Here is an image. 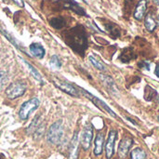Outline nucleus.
I'll return each instance as SVG.
<instances>
[{
  "mask_svg": "<svg viewBox=\"0 0 159 159\" xmlns=\"http://www.w3.org/2000/svg\"><path fill=\"white\" fill-rule=\"evenodd\" d=\"M78 132L75 131L73 135L69 145V159H77L78 157Z\"/></svg>",
  "mask_w": 159,
  "mask_h": 159,
  "instance_id": "obj_10",
  "label": "nucleus"
},
{
  "mask_svg": "<svg viewBox=\"0 0 159 159\" xmlns=\"http://www.w3.org/2000/svg\"><path fill=\"white\" fill-rule=\"evenodd\" d=\"M7 73L4 71H0V89L7 84Z\"/></svg>",
  "mask_w": 159,
  "mask_h": 159,
  "instance_id": "obj_26",
  "label": "nucleus"
},
{
  "mask_svg": "<svg viewBox=\"0 0 159 159\" xmlns=\"http://www.w3.org/2000/svg\"><path fill=\"white\" fill-rule=\"evenodd\" d=\"M156 95H157V91L154 89H152L150 86H147L145 89V92H144V98L147 101H151Z\"/></svg>",
  "mask_w": 159,
  "mask_h": 159,
  "instance_id": "obj_25",
  "label": "nucleus"
},
{
  "mask_svg": "<svg viewBox=\"0 0 159 159\" xmlns=\"http://www.w3.org/2000/svg\"><path fill=\"white\" fill-rule=\"evenodd\" d=\"M92 138H93V128L90 124H88L83 129V131L81 133V138H80V143H81L83 150L87 151L89 149L91 145Z\"/></svg>",
  "mask_w": 159,
  "mask_h": 159,
  "instance_id": "obj_5",
  "label": "nucleus"
},
{
  "mask_svg": "<svg viewBox=\"0 0 159 159\" xmlns=\"http://www.w3.org/2000/svg\"><path fill=\"white\" fill-rule=\"evenodd\" d=\"M61 1H62V5L64 8L72 9L73 11H75V13L79 15H86V12L84 11V9L81 7H79V5L74 0H61Z\"/></svg>",
  "mask_w": 159,
  "mask_h": 159,
  "instance_id": "obj_13",
  "label": "nucleus"
},
{
  "mask_svg": "<svg viewBox=\"0 0 159 159\" xmlns=\"http://www.w3.org/2000/svg\"><path fill=\"white\" fill-rule=\"evenodd\" d=\"M156 75L159 77V64L157 66V68H156Z\"/></svg>",
  "mask_w": 159,
  "mask_h": 159,
  "instance_id": "obj_28",
  "label": "nucleus"
},
{
  "mask_svg": "<svg viewBox=\"0 0 159 159\" xmlns=\"http://www.w3.org/2000/svg\"><path fill=\"white\" fill-rule=\"evenodd\" d=\"M29 49H30L32 55L37 59H43L45 56V53H46L45 48L40 44H37V43L31 44L29 47Z\"/></svg>",
  "mask_w": 159,
  "mask_h": 159,
  "instance_id": "obj_14",
  "label": "nucleus"
},
{
  "mask_svg": "<svg viewBox=\"0 0 159 159\" xmlns=\"http://www.w3.org/2000/svg\"><path fill=\"white\" fill-rule=\"evenodd\" d=\"M13 2H15L19 7H23L24 4H23V1L22 0H12Z\"/></svg>",
  "mask_w": 159,
  "mask_h": 159,
  "instance_id": "obj_27",
  "label": "nucleus"
},
{
  "mask_svg": "<svg viewBox=\"0 0 159 159\" xmlns=\"http://www.w3.org/2000/svg\"><path fill=\"white\" fill-rule=\"evenodd\" d=\"M24 63L26 64V66H27V68L29 69V71L31 72V74H32V75L37 80V81H39L41 84H43V80H42V77H41V75H40V74H39V72L32 65V64H30L29 62H27V61H24Z\"/></svg>",
  "mask_w": 159,
  "mask_h": 159,
  "instance_id": "obj_19",
  "label": "nucleus"
},
{
  "mask_svg": "<svg viewBox=\"0 0 159 159\" xmlns=\"http://www.w3.org/2000/svg\"><path fill=\"white\" fill-rule=\"evenodd\" d=\"M45 129H46V124H45L44 121H42V122L38 125V127L35 129L34 132L33 133V134H34V138L35 140L41 138V137L44 135V133H45Z\"/></svg>",
  "mask_w": 159,
  "mask_h": 159,
  "instance_id": "obj_20",
  "label": "nucleus"
},
{
  "mask_svg": "<svg viewBox=\"0 0 159 159\" xmlns=\"http://www.w3.org/2000/svg\"><path fill=\"white\" fill-rule=\"evenodd\" d=\"M103 144H104V135L102 132H99L95 138V142H94V155L96 157L101 156L103 150Z\"/></svg>",
  "mask_w": 159,
  "mask_h": 159,
  "instance_id": "obj_12",
  "label": "nucleus"
},
{
  "mask_svg": "<svg viewBox=\"0 0 159 159\" xmlns=\"http://www.w3.org/2000/svg\"><path fill=\"white\" fill-rule=\"evenodd\" d=\"M158 19H159V18H158Z\"/></svg>",
  "mask_w": 159,
  "mask_h": 159,
  "instance_id": "obj_30",
  "label": "nucleus"
},
{
  "mask_svg": "<svg viewBox=\"0 0 159 159\" xmlns=\"http://www.w3.org/2000/svg\"><path fill=\"white\" fill-rule=\"evenodd\" d=\"M50 25L56 29H61L65 25V20L62 18H53L50 20Z\"/></svg>",
  "mask_w": 159,
  "mask_h": 159,
  "instance_id": "obj_21",
  "label": "nucleus"
},
{
  "mask_svg": "<svg viewBox=\"0 0 159 159\" xmlns=\"http://www.w3.org/2000/svg\"><path fill=\"white\" fill-rule=\"evenodd\" d=\"M26 91V85L22 81L12 82L6 89V94L9 99H16L22 96Z\"/></svg>",
  "mask_w": 159,
  "mask_h": 159,
  "instance_id": "obj_4",
  "label": "nucleus"
},
{
  "mask_svg": "<svg viewBox=\"0 0 159 159\" xmlns=\"http://www.w3.org/2000/svg\"><path fill=\"white\" fill-rule=\"evenodd\" d=\"M102 80H103L104 84L106 85V87L109 89L110 91H114V92L116 91V85H115V83H114V81L112 80L111 77H109V76H102Z\"/></svg>",
  "mask_w": 159,
  "mask_h": 159,
  "instance_id": "obj_22",
  "label": "nucleus"
},
{
  "mask_svg": "<svg viewBox=\"0 0 159 159\" xmlns=\"http://www.w3.org/2000/svg\"><path fill=\"white\" fill-rule=\"evenodd\" d=\"M82 90V93L89 99V100H90L97 107H99L100 109H102V110H103V111H105L106 113H108L110 116H112L113 117H116V115L109 108V106L104 102H102V100H100V99H98L97 97H95V96H93L92 94H90L89 92H88V91H86L85 89H81Z\"/></svg>",
  "mask_w": 159,
  "mask_h": 159,
  "instance_id": "obj_6",
  "label": "nucleus"
},
{
  "mask_svg": "<svg viewBox=\"0 0 159 159\" xmlns=\"http://www.w3.org/2000/svg\"><path fill=\"white\" fill-rule=\"evenodd\" d=\"M153 1H154L157 5H159V0H153Z\"/></svg>",
  "mask_w": 159,
  "mask_h": 159,
  "instance_id": "obj_29",
  "label": "nucleus"
},
{
  "mask_svg": "<svg viewBox=\"0 0 159 159\" xmlns=\"http://www.w3.org/2000/svg\"><path fill=\"white\" fill-rule=\"evenodd\" d=\"M135 57H136V56L134 55V52H132V50H131L130 48H126V49L122 52V54H121V56H120V59H121L122 61L128 62V61H131L132 59H134Z\"/></svg>",
  "mask_w": 159,
  "mask_h": 159,
  "instance_id": "obj_18",
  "label": "nucleus"
},
{
  "mask_svg": "<svg viewBox=\"0 0 159 159\" xmlns=\"http://www.w3.org/2000/svg\"><path fill=\"white\" fill-rule=\"evenodd\" d=\"M117 138V132L116 130H111L108 134V139L105 143V155L106 158H112L115 153V143Z\"/></svg>",
  "mask_w": 159,
  "mask_h": 159,
  "instance_id": "obj_7",
  "label": "nucleus"
},
{
  "mask_svg": "<svg viewBox=\"0 0 159 159\" xmlns=\"http://www.w3.org/2000/svg\"><path fill=\"white\" fill-rule=\"evenodd\" d=\"M146 8H147V0H140L134 10V14H133L134 18L138 20H141L145 15Z\"/></svg>",
  "mask_w": 159,
  "mask_h": 159,
  "instance_id": "obj_11",
  "label": "nucleus"
},
{
  "mask_svg": "<svg viewBox=\"0 0 159 159\" xmlns=\"http://www.w3.org/2000/svg\"><path fill=\"white\" fill-rule=\"evenodd\" d=\"M39 104H40V102H39V100L36 97L32 98L29 101L25 102L20 106V111H19V116H20V118L21 120L28 119V117L30 116V115L39 107Z\"/></svg>",
  "mask_w": 159,
  "mask_h": 159,
  "instance_id": "obj_3",
  "label": "nucleus"
},
{
  "mask_svg": "<svg viewBox=\"0 0 159 159\" xmlns=\"http://www.w3.org/2000/svg\"><path fill=\"white\" fill-rule=\"evenodd\" d=\"M49 64H50L51 68H53V69H60L61 66V61H60V59H59V57L57 55H53L50 58Z\"/></svg>",
  "mask_w": 159,
  "mask_h": 159,
  "instance_id": "obj_23",
  "label": "nucleus"
},
{
  "mask_svg": "<svg viewBox=\"0 0 159 159\" xmlns=\"http://www.w3.org/2000/svg\"><path fill=\"white\" fill-rule=\"evenodd\" d=\"M89 61H90V62L93 64V66L95 67V68H97L98 70H100V71H105V66L100 61H98L97 59H95L93 56H89Z\"/></svg>",
  "mask_w": 159,
  "mask_h": 159,
  "instance_id": "obj_24",
  "label": "nucleus"
},
{
  "mask_svg": "<svg viewBox=\"0 0 159 159\" xmlns=\"http://www.w3.org/2000/svg\"><path fill=\"white\" fill-rule=\"evenodd\" d=\"M62 136H63L62 123L61 120H58L49 127L47 133V141L48 143L56 145L61 143Z\"/></svg>",
  "mask_w": 159,
  "mask_h": 159,
  "instance_id": "obj_2",
  "label": "nucleus"
},
{
  "mask_svg": "<svg viewBox=\"0 0 159 159\" xmlns=\"http://www.w3.org/2000/svg\"><path fill=\"white\" fill-rule=\"evenodd\" d=\"M53 83H54V85L58 89H60L63 92H65V93H67V94H69L71 96H75V97H78L79 96L78 90L74 86H72V85H70L68 83H65L63 81H61V80H59L57 78L53 79Z\"/></svg>",
  "mask_w": 159,
  "mask_h": 159,
  "instance_id": "obj_8",
  "label": "nucleus"
},
{
  "mask_svg": "<svg viewBox=\"0 0 159 159\" xmlns=\"http://www.w3.org/2000/svg\"><path fill=\"white\" fill-rule=\"evenodd\" d=\"M41 122H42L41 116H36L33 119V121L31 122V124L29 125V127L27 128V129H26V133H27L28 135L33 134V133L34 132L35 129L38 127V125H39Z\"/></svg>",
  "mask_w": 159,
  "mask_h": 159,
  "instance_id": "obj_16",
  "label": "nucleus"
},
{
  "mask_svg": "<svg viewBox=\"0 0 159 159\" xmlns=\"http://www.w3.org/2000/svg\"><path fill=\"white\" fill-rule=\"evenodd\" d=\"M131 159H145L146 158V153L142 148H135L130 153Z\"/></svg>",
  "mask_w": 159,
  "mask_h": 159,
  "instance_id": "obj_17",
  "label": "nucleus"
},
{
  "mask_svg": "<svg viewBox=\"0 0 159 159\" xmlns=\"http://www.w3.org/2000/svg\"><path fill=\"white\" fill-rule=\"evenodd\" d=\"M63 36L65 43L74 51L84 56L88 48V36L86 30L82 25H76L75 27L66 31Z\"/></svg>",
  "mask_w": 159,
  "mask_h": 159,
  "instance_id": "obj_1",
  "label": "nucleus"
},
{
  "mask_svg": "<svg viewBox=\"0 0 159 159\" xmlns=\"http://www.w3.org/2000/svg\"><path fill=\"white\" fill-rule=\"evenodd\" d=\"M145 27L149 32H153L156 28H157V22L154 19V17L152 16L151 13H148L145 17V21H144Z\"/></svg>",
  "mask_w": 159,
  "mask_h": 159,
  "instance_id": "obj_15",
  "label": "nucleus"
},
{
  "mask_svg": "<svg viewBox=\"0 0 159 159\" xmlns=\"http://www.w3.org/2000/svg\"><path fill=\"white\" fill-rule=\"evenodd\" d=\"M132 144H133V140L131 138L126 137L122 139L118 146V157L122 159L126 158Z\"/></svg>",
  "mask_w": 159,
  "mask_h": 159,
  "instance_id": "obj_9",
  "label": "nucleus"
}]
</instances>
